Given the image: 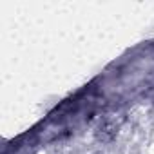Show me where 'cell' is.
Instances as JSON below:
<instances>
[{
  "label": "cell",
  "mask_w": 154,
  "mask_h": 154,
  "mask_svg": "<svg viewBox=\"0 0 154 154\" xmlns=\"http://www.w3.org/2000/svg\"><path fill=\"white\" fill-rule=\"evenodd\" d=\"M118 134V123L112 120H103L98 127V138L102 141H112Z\"/></svg>",
  "instance_id": "obj_1"
}]
</instances>
